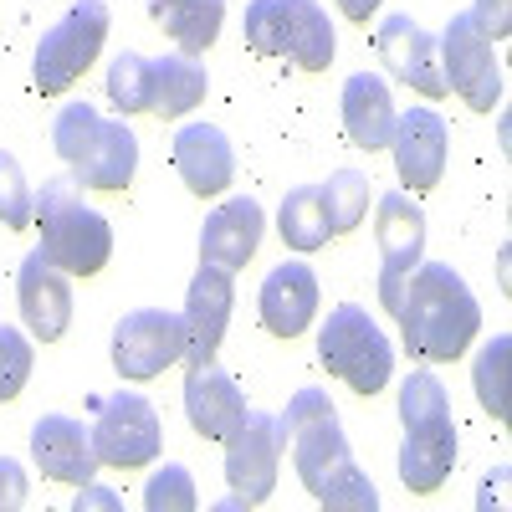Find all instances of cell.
Listing matches in <instances>:
<instances>
[{
	"label": "cell",
	"instance_id": "14",
	"mask_svg": "<svg viewBox=\"0 0 512 512\" xmlns=\"http://www.w3.org/2000/svg\"><path fill=\"white\" fill-rule=\"evenodd\" d=\"M185 359V318L164 308H134L113 328V369L123 379H154Z\"/></svg>",
	"mask_w": 512,
	"mask_h": 512
},
{
	"label": "cell",
	"instance_id": "20",
	"mask_svg": "<svg viewBox=\"0 0 512 512\" xmlns=\"http://www.w3.org/2000/svg\"><path fill=\"white\" fill-rule=\"evenodd\" d=\"M246 390L226 374V369H216V359L210 364H190V374H185V415H190V425L205 436V441H231V431L246 420Z\"/></svg>",
	"mask_w": 512,
	"mask_h": 512
},
{
	"label": "cell",
	"instance_id": "12",
	"mask_svg": "<svg viewBox=\"0 0 512 512\" xmlns=\"http://www.w3.org/2000/svg\"><path fill=\"white\" fill-rule=\"evenodd\" d=\"M374 241H379V303L395 313L400 292H405V277L425 262V216L405 190L379 195Z\"/></svg>",
	"mask_w": 512,
	"mask_h": 512
},
{
	"label": "cell",
	"instance_id": "5",
	"mask_svg": "<svg viewBox=\"0 0 512 512\" xmlns=\"http://www.w3.org/2000/svg\"><path fill=\"white\" fill-rule=\"evenodd\" d=\"M52 149L88 190H123L139 169V139L128 123L103 118L93 103H67L52 123Z\"/></svg>",
	"mask_w": 512,
	"mask_h": 512
},
{
	"label": "cell",
	"instance_id": "23",
	"mask_svg": "<svg viewBox=\"0 0 512 512\" xmlns=\"http://www.w3.org/2000/svg\"><path fill=\"white\" fill-rule=\"evenodd\" d=\"M318 313V272L308 262H282L262 282V323L277 338H297Z\"/></svg>",
	"mask_w": 512,
	"mask_h": 512
},
{
	"label": "cell",
	"instance_id": "4",
	"mask_svg": "<svg viewBox=\"0 0 512 512\" xmlns=\"http://www.w3.org/2000/svg\"><path fill=\"white\" fill-rule=\"evenodd\" d=\"M31 221L41 226V251L67 277H93L113 256V226L82 200L77 180H47L31 195Z\"/></svg>",
	"mask_w": 512,
	"mask_h": 512
},
{
	"label": "cell",
	"instance_id": "17",
	"mask_svg": "<svg viewBox=\"0 0 512 512\" xmlns=\"http://www.w3.org/2000/svg\"><path fill=\"white\" fill-rule=\"evenodd\" d=\"M236 272L226 267H210L200 262L195 282H190V297H185V359L190 364H210L226 338V323H231V303H236Z\"/></svg>",
	"mask_w": 512,
	"mask_h": 512
},
{
	"label": "cell",
	"instance_id": "8",
	"mask_svg": "<svg viewBox=\"0 0 512 512\" xmlns=\"http://www.w3.org/2000/svg\"><path fill=\"white\" fill-rule=\"evenodd\" d=\"M318 359L328 374H338L354 395H379L395 374V349L379 333V323L359 303H338L318 328Z\"/></svg>",
	"mask_w": 512,
	"mask_h": 512
},
{
	"label": "cell",
	"instance_id": "30",
	"mask_svg": "<svg viewBox=\"0 0 512 512\" xmlns=\"http://www.w3.org/2000/svg\"><path fill=\"white\" fill-rule=\"evenodd\" d=\"M31 338L11 323H0V405L16 400L26 390V379H31Z\"/></svg>",
	"mask_w": 512,
	"mask_h": 512
},
{
	"label": "cell",
	"instance_id": "18",
	"mask_svg": "<svg viewBox=\"0 0 512 512\" xmlns=\"http://www.w3.org/2000/svg\"><path fill=\"white\" fill-rule=\"evenodd\" d=\"M31 456L41 466V477L67 482V487H88L98 472V446H93V425H82L72 415H41L31 425Z\"/></svg>",
	"mask_w": 512,
	"mask_h": 512
},
{
	"label": "cell",
	"instance_id": "33",
	"mask_svg": "<svg viewBox=\"0 0 512 512\" xmlns=\"http://www.w3.org/2000/svg\"><path fill=\"white\" fill-rule=\"evenodd\" d=\"M21 502H26V472H21V461L0 456V512H11Z\"/></svg>",
	"mask_w": 512,
	"mask_h": 512
},
{
	"label": "cell",
	"instance_id": "16",
	"mask_svg": "<svg viewBox=\"0 0 512 512\" xmlns=\"http://www.w3.org/2000/svg\"><path fill=\"white\" fill-rule=\"evenodd\" d=\"M374 47L384 57V67L395 72V82H405V88L425 93V98H446V72H441V41L425 31L420 21H410L405 11L384 16L379 31H374Z\"/></svg>",
	"mask_w": 512,
	"mask_h": 512
},
{
	"label": "cell",
	"instance_id": "25",
	"mask_svg": "<svg viewBox=\"0 0 512 512\" xmlns=\"http://www.w3.org/2000/svg\"><path fill=\"white\" fill-rule=\"evenodd\" d=\"M149 16L154 26H164L169 41H180L185 57H200L221 36L226 0H149Z\"/></svg>",
	"mask_w": 512,
	"mask_h": 512
},
{
	"label": "cell",
	"instance_id": "31",
	"mask_svg": "<svg viewBox=\"0 0 512 512\" xmlns=\"http://www.w3.org/2000/svg\"><path fill=\"white\" fill-rule=\"evenodd\" d=\"M0 226L6 231H26L31 226V190H26L21 164L6 149H0Z\"/></svg>",
	"mask_w": 512,
	"mask_h": 512
},
{
	"label": "cell",
	"instance_id": "26",
	"mask_svg": "<svg viewBox=\"0 0 512 512\" xmlns=\"http://www.w3.org/2000/svg\"><path fill=\"white\" fill-rule=\"evenodd\" d=\"M277 231H282V241L292 246V251H323L328 246V210H323V195H318V185H297V190H287L282 195V205H277Z\"/></svg>",
	"mask_w": 512,
	"mask_h": 512
},
{
	"label": "cell",
	"instance_id": "13",
	"mask_svg": "<svg viewBox=\"0 0 512 512\" xmlns=\"http://www.w3.org/2000/svg\"><path fill=\"white\" fill-rule=\"evenodd\" d=\"M98 420H93V446H98V461L103 466H144L159 456L164 446V431H159V415L144 395H98L93 400Z\"/></svg>",
	"mask_w": 512,
	"mask_h": 512
},
{
	"label": "cell",
	"instance_id": "24",
	"mask_svg": "<svg viewBox=\"0 0 512 512\" xmlns=\"http://www.w3.org/2000/svg\"><path fill=\"white\" fill-rule=\"evenodd\" d=\"M344 128L359 149H390L395 134V98H390V82L374 77V72H354L344 82Z\"/></svg>",
	"mask_w": 512,
	"mask_h": 512
},
{
	"label": "cell",
	"instance_id": "21",
	"mask_svg": "<svg viewBox=\"0 0 512 512\" xmlns=\"http://www.w3.org/2000/svg\"><path fill=\"white\" fill-rule=\"evenodd\" d=\"M262 231H267L262 205H256L251 195H236V200L216 205L205 216V226H200V262L241 272L256 256V246H262Z\"/></svg>",
	"mask_w": 512,
	"mask_h": 512
},
{
	"label": "cell",
	"instance_id": "9",
	"mask_svg": "<svg viewBox=\"0 0 512 512\" xmlns=\"http://www.w3.org/2000/svg\"><path fill=\"white\" fill-rule=\"evenodd\" d=\"M108 0H72V11L36 41L31 57V82L36 93H62L88 72L108 41Z\"/></svg>",
	"mask_w": 512,
	"mask_h": 512
},
{
	"label": "cell",
	"instance_id": "2",
	"mask_svg": "<svg viewBox=\"0 0 512 512\" xmlns=\"http://www.w3.org/2000/svg\"><path fill=\"white\" fill-rule=\"evenodd\" d=\"M395 323H400V338H405L410 359L451 364L477 338L482 303L472 297V287H466V277L451 262H420L405 277V292L395 303Z\"/></svg>",
	"mask_w": 512,
	"mask_h": 512
},
{
	"label": "cell",
	"instance_id": "10",
	"mask_svg": "<svg viewBox=\"0 0 512 512\" xmlns=\"http://www.w3.org/2000/svg\"><path fill=\"white\" fill-rule=\"evenodd\" d=\"M287 451V420L277 410H246V420L226 441V482H231V502L226 507H256L267 502L277 487V466Z\"/></svg>",
	"mask_w": 512,
	"mask_h": 512
},
{
	"label": "cell",
	"instance_id": "19",
	"mask_svg": "<svg viewBox=\"0 0 512 512\" xmlns=\"http://www.w3.org/2000/svg\"><path fill=\"white\" fill-rule=\"evenodd\" d=\"M16 297H21V318L31 338L57 344L72 323V282L57 262H47V251H31L21 272H16Z\"/></svg>",
	"mask_w": 512,
	"mask_h": 512
},
{
	"label": "cell",
	"instance_id": "27",
	"mask_svg": "<svg viewBox=\"0 0 512 512\" xmlns=\"http://www.w3.org/2000/svg\"><path fill=\"white\" fill-rule=\"evenodd\" d=\"M318 195H323V210H328V231L344 236L369 210V175L364 169H333L328 185H318Z\"/></svg>",
	"mask_w": 512,
	"mask_h": 512
},
{
	"label": "cell",
	"instance_id": "3",
	"mask_svg": "<svg viewBox=\"0 0 512 512\" xmlns=\"http://www.w3.org/2000/svg\"><path fill=\"white\" fill-rule=\"evenodd\" d=\"M400 420H405L400 482L415 497L441 492V482L456 472V420L446 384L431 369H410V379L400 384Z\"/></svg>",
	"mask_w": 512,
	"mask_h": 512
},
{
	"label": "cell",
	"instance_id": "22",
	"mask_svg": "<svg viewBox=\"0 0 512 512\" xmlns=\"http://www.w3.org/2000/svg\"><path fill=\"white\" fill-rule=\"evenodd\" d=\"M175 169H180V180L205 200V195H221L231 180H236V149L231 139L221 134L216 123H180V134H175Z\"/></svg>",
	"mask_w": 512,
	"mask_h": 512
},
{
	"label": "cell",
	"instance_id": "11",
	"mask_svg": "<svg viewBox=\"0 0 512 512\" xmlns=\"http://www.w3.org/2000/svg\"><path fill=\"white\" fill-rule=\"evenodd\" d=\"M441 72H446V88L461 93L466 108L492 113L502 103V67H497L492 41L477 31L472 11H456L451 16V26L441 36Z\"/></svg>",
	"mask_w": 512,
	"mask_h": 512
},
{
	"label": "cell",
	"instance_id": "32",
	"mask_svg": "<svg viewBox=\"0 0 512 512\" xmlns=\"http://www.w3.org/2000/svg\"><path fill=\"white\" fill-rule=\"evenodd\" d=\"M472 21H477V31H482L487 41H502L507 26H512V0H477Z\"/></svg>",
	"mask_w": 512,
	"mask_h": 512
},
{
	"label": "cell",
	"instance_id": "34",
	"mask_svg": "<svg viewBox=\"0 0 512 512\" xmlns=\"http://www.w3.org/2000/svg\"><path fill=\"white\" fill-rule=\"evenodd\" d=\"M72 507H77V512H82V507H113V512H118L123 502H118L108 487H93V482H88V492H77V497H72Z\"/></svg>",
	"mask_w": 512,
	"mask_h": 512
},
{
	"label": "cell",
	"instance_id": "35",
	"mask_svg": "<svg viewBox=\"0 0 512 512\" xmlns=\"http://www.w3.org/2000/svg\"><path fill=\"white\" fill-rule=\"evenodd\" d=\"M338 6H344L349 21H369V16L379 11V0H338Z\"/></svg>",
	"mask_w": 512,
	"mask_h": 512
},
{
	"label": "cell",
	"instance_id": "15",
	"mask_svg": "<svg viewBox=\"0 0 512 512\" xmlns=\"http://www.w3.org/2000/svg\"><path fill=\"white\" fill-rule=\"evenodd\" d=\"M390 149H395L400 185H405L410 195H425V190H436L441 175H446V159H451V128H446V118H441L436 108L395 113Z\"/></svg>",
	"mask_w": 512,
	"mask_h": 512
},
{
	"label": "cell",
	"instance_id": "29",
	"mask_svg": "<svg viewBox=\"0 0 512 512\" xmlns=\"http://www.w3.org/2000/svg\"><path fill=\"white\" fill-rule=\"evenodd\" d=\"M144 507H149V512H195V507H200V497H195V477L185 472L180 461H169L164 472L149 477V487H144Z\"/></svg>",
	"mask_w": 512,
	"mask_h": 512
},
{
	"label": "cell",
	"instance_id": "7",
	"mask_svg": "<svg viewBox=\"0 0 512 512\" xmlns=\"http://www.w3.org/2000/svg\"><path fill=\"white\" fill-rule=\"evenodd\" d=\"M241 36H246L251 52L287 57L303 72H328V62L338 52L333 21L318 0H251Z\"/></svg>",
	"mask_w": 512,
	"mask_h": 512
},
{
	"label": "cell",
	"instance_id": "28",
	"mask_svg": "<svg viewBox=\"0 0 512 512\" xmlns=\"http://www.w3.org/2000/svg\"><path fill=\"white\" fill-rule=\"evenodd\" d=\"M512 338L507 333H497L492 344L477 354V369H472V384H477V400H482V410L487 415H497V420H507V405H512Z\"/></svg>",
	"mask_w": 512,
	"mask_h": 512
},
{
	"label": "cell",
	"instance_id": "6",
	"mask_svg": "<svg viewBox=\"0 0 512 512\" xmlns=\"http://www.w3.org/2000/svg\"><path fill=\"white\" fill-rule=\"evenodd\" d=\"M210 77L195 57L164 52V57H139L123 52L108 67V103L118 113H159V118H185L190 108L205 103Z\"/></svg>",
	"mask_w": 512,
	"mask_h": 512
},
{
	"label": "cell",
	"instance_id": "1",
	"mask_svg": "<svg viewBox=\"0 0 512 512\" xmlns=\"http://www.w3.org/2000/svg\"><path fill=\"white\" fill-rule=\"evenodd\" d=\"M287 446L297 461V477L313 492L318 507L328 512H379V492L374 482L359 472V461L349 451V436L338 425L333 400L318 390V384H303L287 400Z\"/></svg>",
	"mask_w": 512,
	"mask_h": 512
}]
</instances>
